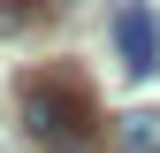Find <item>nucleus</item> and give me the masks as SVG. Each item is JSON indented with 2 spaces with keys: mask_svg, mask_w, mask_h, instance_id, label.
<instances>
[{
  "mask_svg": "<svg viewBox=\"0 0 160 153\" xmlns=\"http://www.w3.org/2000/svg\"><path fill=\"white\" fill-rule=\"evenodd\" d=\"M23 130L46 153H99V107L76 76L46 69V76H23Z\"/></svg>",
  "mask_w": 160,
  "mask_h": 153,
  "instance_id": "obj_1",
  "label": "nucleus"
},
{
  "mask_svg": "<svg viewBox=\"0 0 160 153\" xmlns=\"http://www.w3.org/2000/svg\"><path fill=\"white\" fill-rule=\"evenodd\" d=\"M114 46H122V69L130 76H152L160 69V23H152L145 0H122V8H114Z\"/></svg>",
  "mask_w": 160,
  "mask_h": 153,
  "instance_id": "obj_2",
  "label": "nucleus"
},
{
  "mask_svg": "<svg viewBox=\"0 0 160 153\" xmlns=\"http://www.w3.org/2000/svg\"><path fill=\"white\" fill-rule=\"evenodd\" d=\"M114 153H160V115H114Z\"/></svg>",
  "mask_w": 160,
  "mask_h": 153,
  "instance_id": "obj_3",
  "label": "nucleus"
}]
</instances>
